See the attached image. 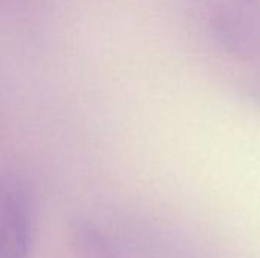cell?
<instances>
[{
	"label": "cell",
	"mask_w": 260,
	"mask_h": 258,
	"mask_svg": "<svg viewBox=\"0 0 260 258\" xmlns=\"http://www.w3.org/2000/svg\"><path fill=\"white\" fill-rule=\"evenodd\" d=\"M30 248V202L20 189L0 198V258H27Z\"/></svg>",
	"instance_id": "cell-1"
},
{
	"label": "cell",
	"mask_w": 260,
	"mask_h": 258,
	"mask_svg": "<svg viewBox=\"0 0 260 258\" xmlns=\"http://www.w3.org/2000/svg\"><path fill=\"white\" fill-rule=\"evenodd\" d=\"M70 242L76 258H117L107 237L87 220H76L72 225Z\"/></svg>",
	"instance_id": "cell-2"
}]
</instances>
